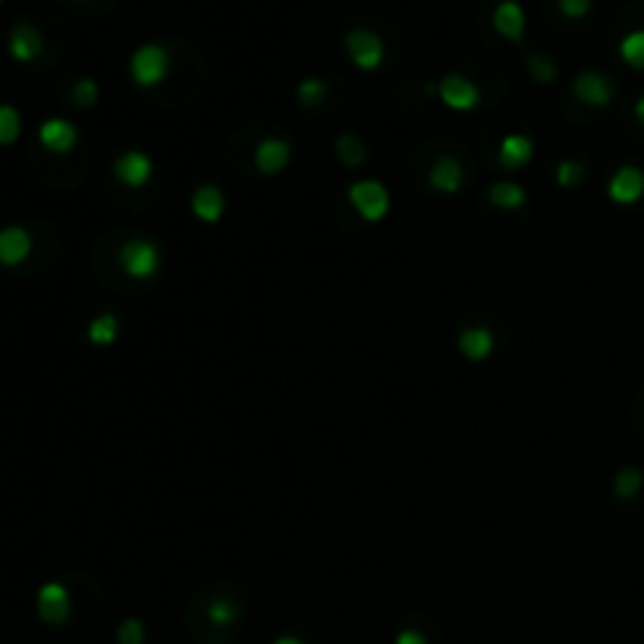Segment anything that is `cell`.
Returning <instances> with one entry per match:
<instances>
[{
    "mask_svg": "<svg viewBox=\"0 0 644 644\" xmlns=\"http://www.w3.org/2000/svg\"><path fill=\"white\" fill-rule=\"evenodd\" d=\"M120 267L133 280H148L161 271V249L148 239H129L120 249Z\"/></svg>",
    "mask_w": 644,
    "mask_h": 644,
    "instance_id": "6da1fadb",
    "label": "cell"
},
{
    "mask_svg": "<svg viewBox=\"0 0 644 644\" xmlns=\"http://www.w3.org/2000/svg\"><path fill=\"white\" fill-rule=\"evenodd\" d=\"M167 70H170V57L161 45L139 47V51L133 54V60H129V73H133V79L145 88L161 85V82L167 79Z\"/></svg>",
    "mask_w": 644,
    "mask_h": 644,
    "instance_id": "7a4b0ae2",
    "label": "cell"
},
{
    "mask_svg": "<svg viewBox=\"0 0 644 644\" xmlns=\"http://www.w3.org/2000/svg\"><path fill=\"white\" fill-rule=\"evenodd\" d=\"M349 202L368 223H378L390 211V195L378 180H359L349 186Z\"/></svg>",
    "mask_w": 644,
    "mask_h": 644,
    "instance_id": "3957f363",
    "label": "cell"
},
{
    "mask_svg": "<svg viewBox=\"0 0 644 644\" xmlns=\"http://www.w3.org/2000/svg\"><path fill=\"white\" fill-rule=\"evenodd\" d=\"M437 98H441L450 111H471V107H478V101H481V92H478V85L471 79L459 76V73H450V76L441 79V85H437Z\"/></svg>",
    "mask_w": 644,
    "mask_h": 644,
    "instance_id": "277c9868",
    "label": "cell"
},
{
    "mask_svg": "<svg viewBox=\"0 0 644 644\" xmlns=\"http://www.w3.org/2000/svg\"><path fill=\"white\" fill-rule=\"evenodd\" d=\"M346 51L359 70H378L381 60H383V41H381V35H374V32H368V29H355V32H349V38H346Z\"/></svg>",
    "mask_w": 644,
    "mask_h": 644,
    "instance_id": "5b68a950",
    "label": "cell"
},
{
    "mask_svg": "<svg viewBox=\"0 0 644 644\" xmlns=\"http://www.w3.org/2000/svg\"><path fill=\"white\" fill-rule=\"evenodd\" d=\"M38 616L47 622V626H64L70 619V594L60 581H47V585L38 588Z\"/></svg>",
    "mask_w": 644,
    "mask_h": 644,
    "instance_id": "8992f818",
    "label": "cell"
},
{
    "mask_svg": "<svg viewBox=\"0 0 644 644\" xmlns=\"http://www.w3.org/2000/svg\"><path fill=\"white\" fill-rule=\"evenodd\" d=\"M114 173H116V180H120L123 186L142 189L148 180H152L154 163H152V157H148L145 152H135V148H133V152H126V154L116 157Z\"/></svg>",
    "mask_w": 644,
    "mask_h": 644,
    "instance_id": "52a82bcc",
    "label": "cell"
},
{
    "mask_svg": "<svg viewBox=\"0 0 644 644\" xmlns=\"http://www.w3.org/2000/svg\"><path fill=\"white\" fill-rule=\"evenodd\" d=\"M607 195L613 198L616 204H635V202H641V198H644V170H641V167H632V163L619 167V170L613 173V180H609Z\"/></svg>",
    "mask_w": 644,
    "mask_h": 644,
    "instance_id": "ba28073f",
    "label": "cell"
},
{
    "mask_svg": "<svg viewBox=\"0 0 644 644\" xmlns=\"http://www.w3.org/2000/svg\"><path fill=\"white\" fill-rule=\"evenodd\" d=\"M38 142L47 148V152L66 154V152H73V148H76L79 133H76V126H73L70 120H60V116H54V120H45V123H41Z\"/></svg>",
    "mask_w": 644,
    "mask_h": 644,
    "instance_id": "9c48e42d",
    "label": "cell"
},
{
    "mask_svg": "<svg viewBox=\"0 0 644 644\" xmlns=\"http://www.w3.org/2000/svg\"><path fill=\"white\" fill-rule=\"evenodd\" d=\"M572 92L581 104H591V107H607L613 101V82L600 73H581L579 79L572 82Z\"/></svg>",
    "mask_w": 644,
    "mask_h": 644,
    "instance_id": "30bf717a",
    "label": "cell"
},
{
    "mask_svg": "<svg viewBox=\"0 0 644 644\" xmlns=\"http://www.w3.org/2000/svg\"><path fill=\"white\" fill-rule=\"evenodd\" d=\"M32 255V236L23 227H6L0 230V264L16 267Z\"/></svg>",
    "mask_w": 644,
    "mask_h": 644,
    "instance_id": "8fae6325",
    "label": "cell"
},
{
    "mask_svg": "<svg viewBox=\"0 0 644 644\" xmlns=\"http://www.w3.org/2000/svg\"><path fill=\"white\" fill-rule=\"evenodd\" d=\"M290 163V142L286 139H264L262 145L255 148V167L262 170L264 176H273Z\"/></svg>",
    "mask_w": 644,
    "mask_h": 644,
    "instance_id": "7c38bea8",
    "label": "cell"
},
{
    "mask_svg": "<svg viewBox=\"0 0 644 644\" xmlns=\"http://www.w3.org/2000/svg\"><path fill=\"white\" fill-rule=\"evenodd\" d=\"M223 208H227V198L217 186H202L192 195V214L204 223H217L223 217Z\"/></svg>",
    "mask_w": 644,
    "mask_h": 644,
    "instance_id": "4fadbf2b",
    "label": "cell"
},
{
    "mask_svg": "<svg viewBox=\"0 0 644 644\" xmlns=\"http://www.w3.org/2000/svg\"><path fill=\"white\" fill-rule=\"evenodd\" d=\"M41 47H45V41H41L35 25H29V23L13 25V32H10V54L19 60V64H29V60H35L38 54H41Z\"/></svg>",
    "mask_w": 644,
    "mask_h": 644,
    "instance_id": "5bb4252c",
    "label": "cell"
},
{
    "mask_svg": "<svg viewBox=\"0 0 644 644\" xmlns=\"http://www.w3.org/2000/svg\"><path fill=\"white\" fill-rule=\"evenodd\" d=\"M462 176H465L462 163H459L456 157L443 154V157H437V161H434L428 180H431V186H434L437 192H447V195H453V192H459V186H462Z\"/></svg>",
    "mask_w": 644,
    "mask_h": 644,
    "instance_id": "9a60e30c",
    "label": "cell"
},
{
    "mask_svg": "<svg viewBox=\"0 0 644 644\" xmlns=\"http://www.w3.org/2000/svg\"><path fill=\"white\" fill-rule=\"evenodd\" d=\"M493 29H497L503 38L519 41L525 32V10L516 4V0H503V4H497V10H493Z\"/></svg>",
    "mask_w": 644,
    "mask_h": 644,
    "instance_id": "2e32d148",
    "label": "cell"
},
{
    "mask_svg": "<svg viewBox=\"0 0 644 644\" xmlns=\"http://www.w3.org/2000/svg\"><path fill=\"white\" fill-rule=\"evenodd\" d=\"M531 154H534V145L529 135H506V139L500 142L497 161L503 170H519L531 161Z\"/></svg>",
    "mask_w": 644,
    "mask_h": 644,
    "instance_id": "e0dca14e",
    "label": "cell"
},
{
    "mask_svg": "<svg viewBox=\"0 0 644 644\" xmlns=\"http://www.w3.org/2000/svg\"><path fill=\"white\" fill-rule=\"evenodd\" d=\"M459 352L469 362H484L493 352V333L488 327H469L459 333Z\"/></svg>",
    "mask_w": 644,
    "mask_h": 644,
    "instance_id": "ac0fdd59",
    "label": "cell"
},
{
    "mask_svg": "<svg viewBox=\"0 0 644 644\" xmlns=\"http://www.w3.org/2000/svg\"><path fill=\"white\" fill-rule=\"evenodd\" d=\"M488 198H490L493 208L512 211V208H522L525 204V189L516 186V183H493Z\"/></svg>",
    "mask_w": 644,
    "mask_h": 644,
    "instance_id": "d6986e66",
    "label": "cell"
},
{
    "mask_svg": "<svg viewBox=\"0 0 644 644\" xmlns=\"http://www.w3.org/2000/svg\"><path fill=\"white\" fill-rule=\"evenodd\" d=\"M116 333H120V321H116L114 314H98V318L88 324V340H92L94 346H111V342H116Z\"/></svg>",
    "mask_w": 644,
    "mask_h": 644,
    "instance_id": "ffe728a7",
    "label": "cell"
},
{
    "mask_svg": "<svg viewBox=\"0 0 644 644\" xmlns=\"http://www.w3.org/2000/svg\"><path fill=\"white\" fill-rule=\"evenodd\" d=\"M337 157L346 163V167H362L368 152H365V145L355 139V135H340L337 139Z\"/></svg>",
    "mask_w": 644,
    "mask_h": 644,
    "instance_id": "44dd1931",
    "label": "cell"
},
{
    "mask_svg": "<svg viewBox=\"0 0 644 644\" xmlns=\"http://www.w3.org/2000/svg\"><path fill=\"white\" fill-rule=\"evenodd\" d=\"M23 133V120H19V111L10 104H0V145H13Z\"/></svg>",
    "mask_w": 644,
    "mask_h": 644,
    "instance_id": "7402d4cb",
    "label": "cell"
},
{
    "mask_svg": "<svg viewBox=\"0 0 644 644\" xmlns=\"http://www.w3.org/2000/svg\"><path fill=\"white\" fill-rule=\"evenodd\" d=\"M619 54H622V60L632 66V70H644V29L622 38Z\"/></svg>",
    "mask_w": 644,
    "mask_h": 644,
    "instance_id": "603a6c76",
    "label": "cell"
},
{
    "mask_svg": "<svg viewBox=\"0 0 644 644\" xmlns=\"http://www.w3.org/2000/svg\"><path fill=\"white\" fill-rule=\"evenodd\" d=\"M641 484H644V475H641L639 469H622L619 475H616V481H613L616 497H619V500H632L635 493L641 490Z\"/></svg>",
    "mask_w": 644,
    "mask_h": 644,
    "instance_id": "cb8c5ba5",
    "label": "cell"
},
{
    "mask_svg": "<svg viewBox=\"0 0 644 644\" xmlns=\"http://www.w3.org/2000/svg\"><path fill=\"white\" fill-rule=\"evenodd\" d=\"M296 94H299V104L314 107V104H321V101H324L327 85L321 79H302V82H299V88H296Z\"/></svg>",
    "mask_w": 644,
    "mask_h": 644,
    "instance_id": "d4e9b609",
    "label": "cell"
},
{
    "mask_svg": "<svg viewBox=\"0 0 644 644\" xmlns=\"http://www.w3.org/2000/svg\"><path fill=\"white\" fill-rule=\"evenodd\" d=\"M116 641L120 644H145V626L139 619H123L116 629Z\"/></svg>",
    "mask_w": 644,
    "mask_h": 644,
    "instance_id": "484cf974",
    "label": "cell"
},
{
    "mask_svg": "<svg viewBox=\"0 0 644 644\" xmlns=\"http://www.w3.org/2000/svg\"><path fill=\"white\" fill-rule=\"evenodd\" d=\"M581 176H585V167H581L579 161H563L557 167V183L563 189H572V186H579L581 183Z\"/></svg>",
    "mask_w": 644,
    "mask_h": 644,
    "instance_id": "4316f807",
    "label": "cell"
},
{
    "mask_svg": "<svg viewBox=\"0 0 644 644\" xmlns=\"http://www.w3.org/2000/svg\"><path fill=\"white\" fill-rule=\"evenodd\" d=\"M73 101H76L79 107H92L94 101H98V82L79 79L76 85H73Z\"/></svg>",
    "mask_w": 644,
    "mask_h": 644,
    "instance_id": "83f0119b",
    "label": "cell"
},
{
    "mask_svg": "<svg viewBox=\"0 0 644 644\" xmlns=\"http://www.w3.org/2000/svg\"><path fill=\"white\" fill-rule=\"evenodd\" d=\"M208 619L214 622V626H230V622L236 619V607H233V600H214V604L208 607Z\"/></svg>",
    "mask_w": 644,
    "mask_h": 644,
    "instance_id": "f1b7e54d",
    "label": "cell"
},
{
    "mask_svg": "<svg viewBox=\"0 0 644 644\" xmlns=\"http://www.w3.org/2000/svg\"><path fill=\"white\" fill-rule=\"evenodd\" d=\"M529 70H531V76L538 79V82H553V79H557V66H553L547 57H538V54H531V57H529Z\"/></svg>",
    "mask_w": 644,
    "mask_h": 644,
    "instance_id": "f546056e",
    "label": "cell"
},
{
    "mask_svg": "<svg viewBox=\"0 0 644 644\" xmlns=\"http://www.w3.org/2000/svg\"><path fill=\"white\" fill-rule=\"evenodd\" d=\"M560 10H563V16L569 19H581L591 10V0H560Z\"/></svg>",
    "mask_w": 644,
    "mask_h": 644,
    "instance_id": "4dcf8cb0",
    "label": "cell"
},
{
    "mask_svg": "<svg viewBox=\"0 0 644 644\" xmlns=\"http://www.w3.org/2000/svg\"><path fill=\"white\" fill-rule=\"evenodd\" d=\"M396 644H428L421 632H415V629H406V632L396 635Z\"/></svg>",
    "mask_w": 644,
    "mask_h": 644,
    "instance_id": "1f68e13d",
    "label": "cell"
},
{
    "mask_svg": "<svg viewBox=\"0 0 644 644\" xmlns=\"http://www.w3.org/2000/svg\"><path fill=\"white\" fill-rule=\"evenodd\" d=\"M635 116H639V123L644 126V98H639V104H635Z\"/></svg>",
    "mask_w": 644,
    "mask_h": 644,
    "instance_id": "d6a6232c",
    "label": "cell"
},
{
    "mask_svg": "<svg viewBox=\"0 0 644 644\" xmlns=\"http://www.w3.org/2000/svg\"><path fill=\"white\" fill-rule=\"evenodd\" d=\"M273 644H305V641H299V639H292V635H286V639H277Z\"/></svg>",
    "mask_w": 644,
    "mask_h": 644,
    "instance_id": "836d02e7",
    "label": "cell"
}]
</instances>
